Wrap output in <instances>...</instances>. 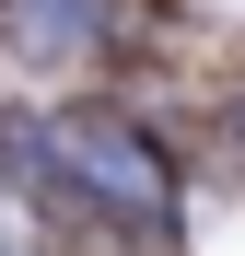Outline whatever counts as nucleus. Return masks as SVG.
Returning <instances> with one entry per match:
<instances>
[{
    "label": "nucleus",
    "instance_id": "4",
    "mask_svg": "<svg viewBox=\"0 0 245 256\" xmlns=\"http://www.w3.org/2000/svg\"><path fill=\"white\" fill-rule=\"evenodd\" d=\"M233 140H245V105H233Z\"/></svg>",
    "mask_w": 245,
    "mask_h": 256
},
{
    "label": "nucleus",
    "instance_id": "1",
    "mask_svg": "<svg viewBox=\"0 0 245 256\" xmlns=\"http://www.w3.org/2000/svg\"><path fill=\"white\" fill-rule=\"evenodd\" d=\"M47 163H59L82 198H105L117 222H175V175H163V152L140 140V128H117V116H59V128H47Z\"/></svg>",
    "mask_w": 245,
    "mask_h": 256
},
{
    "label": "nucleus",
    "instance_id": "3",
    "mask_svg": "<svg viewBox=\"0 0 245 256\" xmlns=\"http://www.w3.org/2000/svg\"><path fill=\"white\" fill-rule=\"evenodd\" d=\"M0 256H35V233H24V210L0 198Z\"/></svg>",
    "mask_w": 245,
    "mask_h": 256
},
{
    "label": "nucleus",
    "instance_id": "2",
    "mask_svg": "<svg viewBox=\"0 0 245 256\" xmlns=\"http://www.w3.org/2000/svg\"><path fill=\"white\" fill-rule=\"evenodd\" d=\"M105 35V0H0V47L12 58H82Z\"/></svg>",
    "mask_w": 245,
    "mask_h": 256
}]
</instances>
